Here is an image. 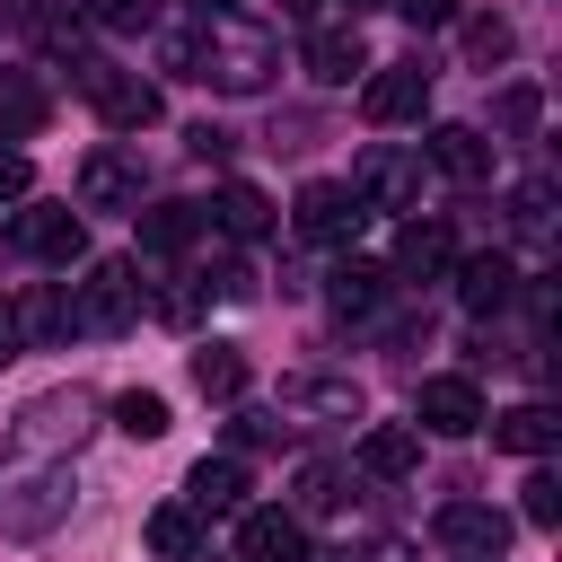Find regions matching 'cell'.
I'll use <instances>...</instances> for the list:
<instances>
[{"label": "cell", "instance_id": "6da1fadb", "mask_svg": "<svg viewBox=\"0 0 562 562\" xmlns=\"http://www.w3.org/2000/svg\"><path fill=\"white\" fill-rule=\"evenodd\" d=\"M184 70L211 79V88H228V97H255V88H272L281 44H272L263 26H246V18H211V26L184 44Z\"/></svg>", "mask_w": 562, "mask_h": 562}, {"label": "cell", "instance_id": "7a4b0ae2", "mask_svg": "<svg viewBox=\"0 0 562 562\" xmlns=\"http://www.w3.org/2000/svg\"><path fill=\"white\" fill-rule=\"evenodd\" d=\"M61 509H70V483L53 465H26V457L0 465V536H53Z\"/></svg>", "mask_w": 562, "mask_h": 562}, {"label": "cell", "instance_id": "3957f363", "mask_svg": "<svg viewBox=\"0 0 562 562\" xmlns=\"http://www.w3.org/2000/svg\"><path fill=\"white\" fill-rule=\"evenodd\" d=\"M351 193H360V211H422V149L369 140L351 167Z\"/></svg>", "mask_w": 562, "mask_h": 562}, {"label": "cell", "instance_id": "277c9868", "mask_svg": "<svg viewBox=\"0 0 562 562\" xmlns=\"http://www.w3.org/2000/svg\"><path fill=\"white\" fill-rule=\"evenodd\" d=\"M70 325H88V334H132V325H140V272H132L123 255L88 263V281H79V307H70Z\"/></svg>", "mask_w": 562, "mask_h": 562}, {"label": "cell", "instance_id": "5b68a950", "mask_svg": "<svg viewBox=\"0 0 562 562\" xmlns=\"http://www.w3.org/2000/svg\"><path fill=\"white\" fill-rule=\"evenodd\" d=\"M79 88H88V105H97L114 132H149V123H158V88H149L140 70H114V61H79Z\"/></svg>", "mask_w": 562, "mask_h": 562}, {"label": "cell", "instance_id": "8992f818", "mask_svg": "<svg viewBox=\"0 0 562 562\" xmlns=\"http://www.w3.org/2000/svg\"><path fill=\"white\" fill-rule=\"evenodd\" d=\"M9 246H18V255H35V263H79V255H88V228H79V211L35 202V211H18V220H9Z\"/></svg>", "mask_w": 562, "mask_h": 562}, {"label": "cell", "instance_id": "52a82bcc", "mask_svg": "<svg viewBox=\"0 0 562 562\" xmlns=\"http://www.w3.org/2000/svg\"><path fill=\"white\" fill-rule=\"evenodd\" d=\"M140 193H149V176H140L132 149H88L79 158V202L88 211H140Z\"/></svg>", "mask_w": 562, "mask_h": 562}, {"label": "cell", "instance_id": "ba28073f", "mask_svg": "<svg viewBox=\"0 0 562 562\" xmlns=\"http://www.w3.org/2000/svg\"><path fill=\"white\" fill-rule=\"evenodd\" d=\"M290 220H299V237H307V246H351L369 211H360V193H351V184H307Z\"/></svg>", "mask_w": 562, "mask_h": 562}, {"label": "cell", "instance_id": "9c48e42d", "mask_svg": "<svg viewBox=\"0 0 562 562\" xmlns=\"http://www.w3.org/2000/svg\"><path fill=\"white\" fill-rule=\"evenodd\" d=\"M79 430H88V395H79V386H61V395H35V404H26V422H18V457L79 448Z\"/></svg>", "mask_w": 562, "mask_h": 562}, {"label": "cell", "instance_id": "30bf717a", "mask_svg": "<svg viewBox=\"0 0 562 562\" xmlns=\"http://www.w3.org/2000/svg\"><path fill=\"white\" fill-rule=\"evenodd\" d=\"M430 105V70L422 61H386V70H369V88H360V114L369 123H413Z\"/></svg>", "mask_w": 562, "mask_h": 562}, {"label": "cell", "instance_id": "8fae6325", "mask_svg": "<svg viewBox=\"0 0 562 562\" xmlns=\"http://www.w3.org/2000/svg\"><path fill=\"white\" fill-rule=\"evenodd\" d=\"M413 422H422V430H439V439H465V430H483V395H474V378H422V395H413Z\"/></svg>", "mask_w": 562, "mask_h": 562}, {"label": "cell", "instance_id": "7c38bea8", "mask_svg": "<svg viewBox=\"0 0 562 562\" xmlns=\"http://www.w3.org/2000/svg\"><path fill=\"white\" fill-rule=\"evenodd\" d=\"M237 553H246V562H307V527H299L290 509H246Z\"/></svg>", "mask_w": 562, "mask_h": 562}, {"label": "cell", "instance_id": "4fadbf2b", "mask_svg": "<svg viewBox=\"0 0 562 562\" xmlns=\"http://www.w3.org/2000/svg\"><path fill=\"white\" fill-rule=\"evenodd\" d=\"M422 158H430L439 176H457V184H483V176H492V149H483L474 123H439V132L422 140Z\"/></svg>", "mask_w": 562, "mask_h": 562}, {"label": "cell", "instance_id": "5bb4252c", "mask_svg": "<svg viewBox=\"0 0 562 562\" xmlns=\"http://www.w3.org/2000/svg\"><path fill=\"white\" fill-rule=\"evenodd\" d=\"M457 299H465L474 316H501V307L518 299V263H509V255H465V263H457Z\"/></svg>", "mask_w": 562, "mask_h": 562}, {"label": "cell", "instance_id": "9a60e30c", "mask_svg": "<svg viewBox=\"0 0 562 562\" xmlns=\"http://www.w3.org/2000/svg\"><path fill=\"white\" fill-rule=\"evenodd\" d=\"M457 263V237L439 228V220H404V237H395V272L404 281H439Z\"/></svg>", "mask_w": 562, "mask_h": 562}, {"label": "cell", "instance_id": "2e32d148", "mask_svg": "<svg viewBox=\"0 0 562 562\" xmlns=\"http://www.w3.org/2000/svg\"><path fill=\"white\" fill-rule=\"evenodd\" d=\"M483 422H492V448H509V457H544L562 439L553 404H509V413H483Z\"/></svg>", "mask_w": 562, "mask_h": 562}, {"label": "cell", "instance_id": "e0dca14e", "mask_svg": "<svg viewBox=\"0 0 562 562\" xmlns=\"http://www.w3.org/2000/svg\"><path fill=\"white\" fill-rule=\"evenodd\" d=\"M360 465H369L378 483H404V474L422 465V430H404V422H369V430H360Z\"/></svg>", "mask_w": 562, "mask_h": 562}, {"label": "cell", "instance_id": "ac0fdd59", "mask_svg": "<svg viewBox=\"0 0 562 562\" xmlns=\"http://www.w3.org/2000/svg\"><path fill=\"white\" fill-rule=\"evenodd\" d=\"M439 544H457V553H501V544H509V518L483 509V501H448V509H439Z\"/></svg>", "mask_w": 562, "mask_h": 562}, {"label": "cell", "instance_id": "d6986e66", "mask_svg": "<svg viewBox=\"0 0 562 562\" xmlns=\"http://www.w3.org/2000/svg\"><path fill=\"white\" fill-rule=\"evenodd\" d=\"M281 413H325V422H360V386H351V378H281Z\"/></svg>", "mask_w": 562, "mask_h": 562}, {"label": "cell", "instance_id": "ffe728a7", "mask_svg": "<svg viewBox=\"0 0 562 562\" xmlns=\"http://www.w3.org/2000/svg\"><path fill=\"white\" fill-rule=\"evenodd\" d=\"M237 501H246V465H237V457H202L193 483H184V509H193V518H220V509H237Z\"/></svg>", "mask_w": 562, "mask_h": 562}, {"label": "cell", "instance_id": "44dd1931", "mask_svg": "<svg viewBox=\"0 0 562 562\" xmlns=\"http://www.w3.org/2000/svg\"><path fill=\"white\" fill-rule=\"evenodd\" d=\"M307 70H316L325 88H342L351 70H369V44H360V26H316V35H307Z\"/></svg>", "mask_w": 562, "mask_h": 562}, {"label": "cell", "instance_id": "7402d4cb", "mask_svg": "<svg viewBox=\"0 0 562 562\" xmlns=\"http://www.w3.org/2000/svg\"><path fill=\"white\" fill-rule=\"evenodd\" d=\"M211 220H220V237H237V246H255V237H272V202L255 193V184H220V202H211Z\"/></svg>", "mask_w": 562, "mask_h": 562}, {"label": "cell", "instance_id": "603a6c76", "mask_svg": "<svg viewBox=\"0 0 562 562\" xmlns=\"http://www.w3.org/2000/svg\"><path fill=\"white\" fill-rule=\"evenodd\" d=\"M193 386H202L211 404H237V395H246V351H237V342H202V351H193Z\"/></svg>", "mask_w": 562, "mask_h": 562}, {"label": "cell", "instance_id": "cb8c5ba5", "mask_svg": "<svg viewBox=\"0 0 562 562\" xmlns=\"http://www.w3.org/2000/svg\"><path fill=\"white\" fill-rule=\"evenodd\" d=\"M9 325H18V351H44V342L70 325V307H61L53 290H26V299H9Z\"/></svg>", "mask_w": 562, "mask_h": 562}, {"label": "cell", "instance_id": "d4e9b609", "mask_svg": "<svg viewBox=\"0 0 562 562\" xmlns=\"http://www.w3.org/2000/svg\"><path fill=\"white\" fill-rule=\"evenodd\" d=\"M140 220V246L149 255H184L193 246V202H149V211H132Z\"/></svg>", "mask_w": 562, "mask_h": 562}, {"label": "cell", "instance_id": "484cf974", "mask_svg": "<svg viewBox=\"0 0 562 562\" xmlns=\"http://www.w3.org/2000/svg\"><path fill=\"white\" fill-rule=\"evenodd\" d=\"M509 228H518L527 246H544V237H553V176H527V184L509 193Z\"/></svg>", "mask_w": 562, "mask_h": 562}, {"label": "cell", "instance_id": "4316f807", "mask_svg": "<svg viewBox=\"0 0 562 562\" xmlns=\"http://www.w3.org/2000/svg\"><path fill=\"white\" fill-rule=\"evenodd\" d=\"M378 290H386V272H378V263H334V290H325V299H334V316H369V307H378Z\"/></svg>", "mask_w": 562, "mask_h": 562}, {"label": "cell", "instance_id": "83f0119b", "mask_svg": "<svg viewBox=\"0 0 562 562\" xmlns=\"http://www.w3.org/2000/svg\"><path fill=\"white\" fill-rule=\"evenodd\" d=\"M44 132V88L35 79H0V140H26Z\"/></svg>", "mask_w": 562, "mask_h": 562}, {"label": "cell", "instance_id": "f1b7e54d", "mask_svg": "<svg viewBox=\"0 0 562 562\" xmlns=\"http://www.w3.org/2000/svg\"><path fill=\"white\" fill-rule=\"evenodd\" d=\"M193 544H202L193 509H149V553H158V562H184Z\"/></svg>", "mask_w": 562, "mask_h": 562}, {"label": "cell", "instance_id": "f546056e", "mask_svg": "<svg viewBox=\"0 0 562 562\" xmlns=\"http://www.w3.org/2000/svg\"><path fill=\"white\" fill-rule=\"evenodd\" d=\"M114 430H132V439H158V430H167V395H149V386L114 395Z\"/></svg>", "mask_w": 562, "mask_h": 562}, {"label": "cell", "instance_id": "4dcf8cb0", "mask_svg": "<svg viewBox=\"0 0 562 562\" xmlns=\"http://www.w3.org/2000/svg\"><path fill=\"white\" fill-rule=\"evenodd\" d=\"M299 509H307V518H325V509H342V465H325V457H316V465L299 474Z\"/></svg>", "mask_w": 562, "mask_h": 562}, {"label": "cell", "instance_id": "1f68e13d", "mask_svg": "<svg viewBox=\"0 0 562 562\" xmlns=\"http://www.w3.org/2000/svg\"><path fill=\"white\" fill-rule=\"evenodd\" d=\"M518 492H527V501H518V509H527V527H553V518H562V483H553V465H536Z\"/></svg>", "mask_w": 562, "mask_h": 562}, {"label": "cell", "instance_id": "d6a6232c", "mask_svg": "<svg viewBox=\"0 0 562 562\" xmlns=\"http://www.w3.org/2000/svg\"><path fill=\"white\" fill-rule=\"evenodd\" d=\"M536 114H544V97H536V88H501V105H492V123H501V132H536Z\"/></svg>", "mask_w": 562, "mask_h": 562}, {"label": "cell", "instance_id": "836d02e7", "mask_svg": "<svg viewBox=\"0 0 562 562\" xmlns=\"http://www.w3.org/2000/svg\"><path fill=\"white\" fill-rule=\"evenodd\" d=\"M465 53L474 61H509V18H474L465 26Z\"/></svg>", "mask_w": 562, "mask_h": 562}, {"label": "cell", "instance_id": "e575fe53", "mask_svg": "<svg viewBox=\"0 0 562 562\" xmlns=\"http://www.w3.org/2000/svg\"><path fill=\"white\" fill-rule=\"evenodd\" d=\"M26 184H35V167L18 149H0V202H26Z\"/></svg>", "mask_w": 562, "mask_h": 562}, {"label": "cell", "instance_id": "d590c367", "mask_svg": "<svg viewBox=\"0 0 562 562\" xmlns=\"http://www.w3.org/2000/svg\"><path fill=\"white\" fill-rule=\"evenodd\" d=\"M395 18H413V26H448L457 0H395Z\"/></svg>", "mask_w": 562, "mask_h": 562}, {"label": "cell", "instance_id": "8d00e7d4", "mask_svg": "<svg viewBox=\"0 0 562 562\" xmlns=\"http://www.w3.org/2000/svg\"><path fill=\"white\" fill-rule=\"evenodd\" d=\"M149 9H158V0H105V26H140Z\"/></svg>", "mask_w": 562, "mask_h": 562}, {"label": "cell", "instance_id": "74e56055", "mask_svg": "<svg viewBox=\"0 0 562 562\" xmlns=\"http://www.w3.org/2000/svg\"><path fill=\"white\" fill-rule=\"evenodd\" d=\"M18 351V325H9V299H0V360Z\"/></svg>", "mask_w": 562, "mask_h": 562}, {"label": "cell", "instance_id": "f35d334b", "mask_svg": "<svg viewBox=\"0 0 562 562\" xmlns=\"http://www.w3.org/2000/svg\"><path fill=\"white\" fill-rule=\"evenodd\" d=\"M369 562H413V553H404V544H386V553H369Z\"/></svg>", "mask_w": 562, "mask_h": 562}, {"label": "cell", "instance_id": "ab89813d", "mask_svg": "<svg viewBox=\"0 0 562 562\" xmlns=\"http://www.w3.org/2000/svg\"><path fill=\"white\" fill-rule=\"evenodd\" d=\"M281 9H316V0H281Z\"/></svg>", "mask_w": 562, "mask_h": 562}, {"label": "cell", "instance_id": "60d3db41", "mask_svg": "<svg viewBox=\"0 0 562 562\" xmlns=\"http://www.w3.org/2000/svg\"><path fill=\"white\" fill-rule=\"evenodd\" d=\"M465 562H501V553H465Z\"/></svg>", "mask_w": 562, "mask_h": 562}, {"label": "cell", "instance_id": "b9f144b4", "mask_svg": "<svg viewBox=\"0 0 562 562\" xmlns=\"http://www.w3.org/2000/svg\"><path fill=\"white\" fill-rule=\"evenodd\" d=\"M360 9H369V0H351V18H360Z\"/></svg>", "mask_w": 562, "mask_h": 562}, {"label": "cell", "instance_id": "7bdbcfd3", "mask_svg": "<svg viewBox=\"0 0 562 562\" xmlns=\"http://www.w3.org/2000/svg\"><path fill=\"white\" fill-rule=\"evenodd\" d=\"M237 562H246V553H237Z\"/></svg>", "mask_w": 562, "mask_h": 562}]
</instances>
